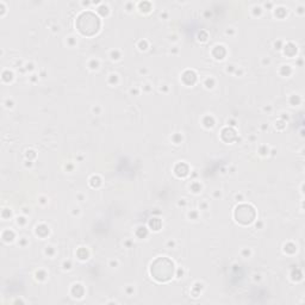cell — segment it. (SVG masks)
I'll return each mask as SVG.
<instances>
[{"instance_id": "obj_1", "label": "cell", "mask_w": 305, "mask_h": 305, "mask_svg": "<svg viewBox=\"0 0 305 305\" xmlns=\"http://www.w3.org/2000/svg\"><path fill=\"white\" fill-rule=\"evenodd\" d=\"M5 233L7 234V236L3 234V240L5 241V242H11V241H13V238H15V234H13V231L5 230Z\"/></svg>"}]
</instances>
